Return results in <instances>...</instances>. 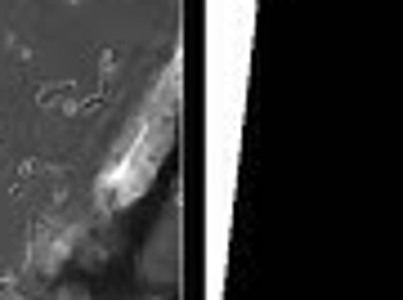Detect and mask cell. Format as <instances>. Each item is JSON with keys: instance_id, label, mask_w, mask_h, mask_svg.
<instances>
[{"instance_id": "cell-1", "label": "cell", "mask_w": 403, "mask_h": 300, "mask_svg": "<svg viewBox=\"0 0 403 300\" xmlns=\"http://www.w3.org/2000/svg\"><path fill=\"white\" fill-rule=\"evenodd\" d=\"M63 94H72V81H49V86L36 90V104H41V108H54Z\"/></svg>"}, {"instance_id": "cell-6", "label": "cell", "mask_w": 403, "mask_h": 300, "mask_svg": "<svg viewBox=\"0 0 403 300\" xmlns=\"http://www.w3.org/2000/svg\"><path fill=\"white\" fill-rule=\"evenodd\" d=\"M0 296H19V274H14V269L0 274Z\"/></svg>"}, {"instance_id": "cell-2", "label": "cell", "mask_w": 403, "mask_h": 300, "mask_svg": "<svg viewBox=\"0 0 403 300\" xmlns=\"http://www.w3.org/2000/svg\"><path fill=\"white\" fill-rule=\"evenodd\" d=\"M5 49H9V54L19 59V63H31V45H23V41H19V31H14V27H5Z\"/></svg>"}, {"instance_id": "cell-5", "label": "cell", "mask_w": 403, "mask_h": 300, "mask_svg": "<svg viewBox=\"0 0 403 300\" xmlns=\"http://www.w3.org/2000/svg\"><path fill=\"white\" fill-rule=\"evenodd\" d=\"M99 72H104V76L116 72V49H112V45H108V49H99Z\"/></svg>"}, {"instance_id": "cell-7", "label": "cell", "mask_w": 403, "mask_h": 300, "mask_svg": "<svg viewBox=\"0 0 403 300\" xmlns=\"http://www.w3.org/2000/svg\"><path fill=\"white\" fill-rule=\"evenodd\" d=\"M9 197H14V202H23V197H27V179H14V184H9Z\"/></svg>"}, {"instance_id": "cell-3", "label": "cell", "mask_w": 403, "mask_h": 300, "mask_svg": "<svg viewBox=\"0 0 403 300\" xmlns=\"http://www.w3.org/2000/svg\"><path fill=\"white\" fill-rule=\"evenodd\" d=\"M104 99H108V94H81V99H72V116L99 112V108H104Z\"/></svg>"}, {"instance_id": "cell-4", "label": "cell", "mask_w": 403, "mask_h": 300, "mask_svg": "<svg viewBox=\"0 0 403 300\" xmlns=\"http://www.w3.org/2000/svg\"><path fill=\"white\" fill-rule=\"evenodd\" d=\"M45 166H49V161H41V157H23V161H19V179H36V175H45Z\"/></svg>"}, {"instance_id": "cell-8", "label": "cell", "mask_w": 403, "mask_h": 300, "mask_svg": "<svg viewBox=\"0 0 403 300\" xmlns=\"http://www.w3.org/2000/svg\"><path fill=\"white\" fill-rule=\"evenodd\" d=\"M63 5H86V0H63Z\"/></svg>"}]
</instances>
